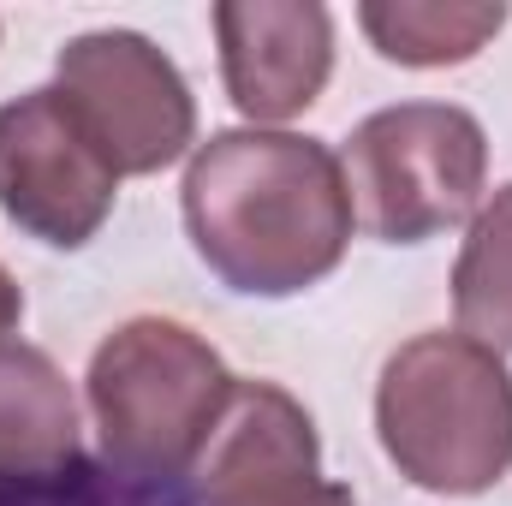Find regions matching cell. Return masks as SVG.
Listing matches in <instances>:
<instances>
[{"label":"cell","instance_id":"cell-1","mask_svg":"<svg viewBox=\"0 0 512 506\" xmlns=\"http://www.w3.org/2000/svg\"><path fill=\"white\" fill-rule=\"evenodd\" d=\"M197 256L251 298H292L340 268L352 185L328 143L292 131H215L185 167Z\"/></svg>","mask_w":512,"mask_h":506},{"label":"cell","instance_id":"cell-2","mask_svg":"<svg viewBox=\"0 0 512 506\" xmlns=\"http://www.w3.org/2000/svg\"><path fill=\"white\" fill-rule=\"evenodd\" d=\"M376 429L399 477L435 495H483L512 471V376L471 334L405 340L376 387Z\"/></svg>","mask_w":512,"mask_h":506},{"label":"cell","instance_id":"cell-3","mask_svg":"<svg viewBox=\"0 0 512 506\" xmlns=\"http://www.w3.org/2000/svg\"><path fill=\"white\" fill-rule=\"evenodd\" d=\"M90 411L114 471L143 483H179L209 453L239 381L209 340L185 322L137 316L90 358Z\"/></svg>","mask_w":512,"mask_h":506},{"label":"cell","instance_id":"cell-4","mask_svg":"<svg viewBox=\"0 0 512 506\" xmlns=\"http://www.w3.org/2000/svg\"><path fill=\"white\" fill-rule=\"evenodd\" d=\"M346 185L387 245H423L477 215L489 137L453 102H399L346 137Z\"/></svg>","mask_w":512,"mask_h":506},{"label":"cell","instance_id":"cell-5","mask_svg":"<svg viewBox=\"0 0 512 506\" xmlns=\"http://www.w3.org/2000/svg\"><path fill=\"white\" fill-rule=\"evenodd\" d=\"M66 108L114 173H161L191 149L197 102L179 66L137 30H90L60 48Z\"/></svg>","mask_w":512,"mask_h":506},{"label":"cell","instance_id":"cell-6","mask_svg":"<svg viewBox=\"0 0 512 506\" xmlns=\"http://www.w3.org/2000/svg\"><path fill=\"white\" fill-rule=\"evenodd\" d=\"M120 173L90 143L60 90H30L0 108V215L42 245L78 251L114 215Z\"/></svg>","mask_w":512,"mask_h":506},{"label":"cell","instance_id":"cell-7","mask_svg":"<svg viewBox=\"0 0 512 506\" xmlns=\"http://www.w3.org/2000/svg\"><path fill=\"white\" fill-rule=\"evenodd\" d=\"M197 506H358L346 483L322 477L310 411L274 387L239 381L209 453L197 459Z\"/></svg>","mask_w":512,"mask_h":506},{"label":"cell","instance_id":"cell-8","mask_svg":"<svg viewBox=\"0 0 512 506\" xmlns=\"http://www.w3.org/2000/svg\"><path fill=\"white\" fill-rule=\"evenodd\" d=\"M215 36L227 96L256 126L304 114L334 72V18L316 0H221Z\"/></svg>","mask_w":512,"mask_h":506},{"label":"cell","instance_id":"cell-9","mask_svg":"<svg viewBox=\"0 0 512 506\" xmlns=\"http://www.w3.org/2000/svg\"><path fill=\"white\" fill-rule=\"evenodd\" d=\"M84 465L72 381L36 346H0V495L60 483Z\"/></svg>","mask_w":512,"mask_h":506},{"label":"cell","instance_id":"cell-10","mask_svg":"<svg viewBox=\"0 0 512 506\" xmlns=\"http://www.w3.org/2000/svg\"><path fill=\"white\" fill-rule=\"evenodd\" d=\"M358 24L399 66H459L507 24V6L501 0H370L358 6Z\"/></svg>","mask_w":512,"mask_h":506},{"label":"cell","instance_id":"cell-11","mask_svg":"<svg viewBox=\"0 0 512 506\" xmlns=\"http://www.w3.org/2000/svg\"><path fill=\"white\" fill-rule=\"evenodd\" d=\"M453 310L489 352H512V185L489 197L453 268Z\"/></svg>","mask_w":512,"mask_h":506},{"label":"cell","instance_id":"cell-12","mask_svg":"<svg viewBox=\"0 0 512 506\" xmlns=\"http://www.w3.org/2000/svg\"><path fill=\"white\" fill-rule=\"evenodd\" d=\"M0 506H191V501L179 495V483H143V477H126L114 465L84 459L72 477L0 495Z\"/></svg>","mask_w":512,"mask_h":506},{"label":"cell","instance_id":"cell-13","mask_svg":"<svg viewBox=\"0 0 512 506\" xmlns=\"http://www.w3.org/2000/svg\"><path fill=\"white\" fill-rule=\"evenodd\" d=\"M18 316H24V292H18V280L0 268V346H6V334L18 328Z\"/></svg>","mask_w":512,"mask_h":506}]
</instances>
